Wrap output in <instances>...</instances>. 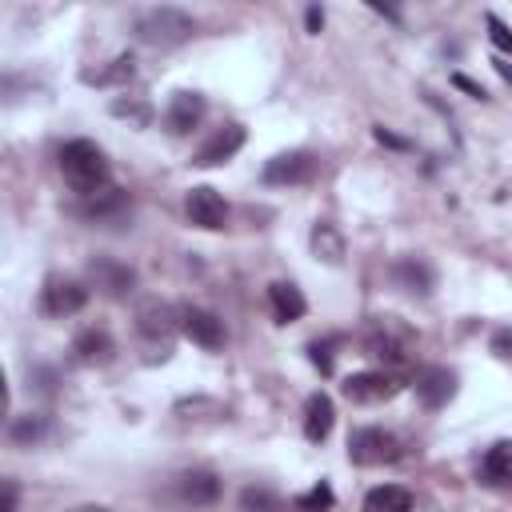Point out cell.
<instances>
[{"mask_svg": "<svg viewBox=\"0 0 512 512\" xmlns=\"http://www.w3.org/2000/svg\"><path fill=\"white\" fill-rule=\"evenodd\" d=\"M268 304H272V316H276L280 324H292V320H300V316L308 312L304 292H300L296 284H288V280L268 284Z\"/></svg>", "mask_w": 512, "mask_h": 512, "instance_id": "cell-20", "label": "cell"}, {"mask_svg": "<svg viewBox=\"0 0 512 512\" xmlns=\"http://www.w3.org/2000/svg\"><path fill=\"white\" fill-rule=\"evenodd\" d=\"M392 280L408 292V296H432V288H436V272H432V264L424 260V256H400L396 264H392Z\"/></svg>", "mask_w": 512, "mask_h": 512, "instance_id": "cell-15", "label": "cell"}, {"mask_svg": "<svg viewBox=\"0 0 512 512\" xmlns=\"http://www.w3.org/2000/svg\"><path fill=\"white\" fill-rule=\"evenodd\" d=\"M240 148H244V124H224V128H216V132L196 148L192 164H196V168H216V164L232 160Z\"/></svg>", "mask_w": 512, "mask_h": 512, "instance_id": "cell-8", "label": "cell"}, {"mask_svg": "<svg viewBox=\"0 0 512 512\" xmlns=\"http://www.w3.org/2000/svg\"><path fill=\"white\" fill-rule=\"evenodd\" d=\"M16 500H20L16 480H4V504H0V512H16Z\"/></svg>", "mask_w": 512, "mask_h": 512, "instance_id": "cell-34", "label": "cell"}, {"mask_svg": "<svg viewBox=\"0 0 512 512\" xmlns=\"http://www.w3.org/2000/svg\"><path fill=\"white\" fill-rule=\"evenodd\" d=\"M136 328H140V336H148V340H168V336L180 328V312H176L172 304H164L160 296H148V300H140V308H136Z\"/></svg>", "mask_w": 512, "mask_h": 512, "instance_id": "cell-12", "label": "cell"}, {"mask_svg": "<svg viewBox=\"0 0 512 512\" xmlns=\"http://www.w3.org/2000/svg\"><path fill=\"white\" fill-rule=\"evenodd\" d=\"M336 504V496H332V488L320 480L312 492H304V496H296V512H328Z\"/></svg>", "mask_w": 512, "mask_h": 512, "instance_id": "cell-28", "label": "cell"}, {"mask_svg": "<svg viewBox=\"0 0 512 512\" xmlns=\"http://www.w3.org/2000/svg\"><path fill=\"white\" fill-rule=\"evenodd\" d=\"M484 24H488V40H492L500 52H512V28H508L496 12H488V16H484Z\"/></svg>", "mask_w": 512, "mask_h": 512, "instance_id": "cell-29", "label": "cell"}, {"mask_svg": "<svg viewBox=\"0 0 512 512\" xmlns=\"http://www.w3.org/2000/svg\"><path fill=\"white\" fill-rule=\"evenodd\" d=\"M40 304H44V312H48V316H72V312H80V308L88 304V288H84L80 280L52 276V280L44 284Z\"/></svg>", "mask_w": 512, "mask_h": 512, "instance_id": "cell-11", "label": "cell"}, {"mask_svg": "<svg viewBox=\"0 0 512 512\" xmlns=\"http://www.w3.org/2000/svg\"><path fill=\"white\" fill-rule=\"evenodd\" d=\"M180 332L192 344L208 348V352L224 348V320L216 312H208V308H180Z\"/></svg>", "mask_w": 512, "mask_h": 512, "instance_id": "cell-10", "label": "cell"}, {"mask_svg": "<svg viewBox=\"0 0 512 512\" xmlns=\"http://www.w3.org/2000/svg\"><path fill=\"white\" fill-rule=\"evenodd\" d=\"M400 388H404L400 376H396V372H384V368L352 372V376L340 384V392H344L352 404H384V400H392Z\"/></svg>", "mask_w": 512, "mask_h": 512, "instance_id": "cell-5", "label": "cell"}, {"mask_svg": "<svg viewBox=\"0 0 512 512\" xmlns=\"http://www.w3.org/2000/svg\"><path fill=\"white\" fill-rule=\"evenodd\" d=\"M364 352L380 364H404L408 352H412V332L400 328L396 320H376L364 336Z\"/></svg>", "mask_w": 512, "mask_h": 512, "instance_id": "cell-4", "label": "cell"}, {"mask_svg": "<svg viewBox=\"0 0 512 512\" xmlns=\"http://www.w3.org/2000/svg\"><path fill=\"white\" fill-rule=\"evenodd\" d=\"M136 76V60L124 52V56H116V60H108L104 68H84L80 72V80L84 84H96V88H116V84H128Z\"/></svg>", "mask_w": 512, "mask_h": 512, "instance_id": "cell-23", "label": "cell"}, {"mask_svg": "<svg viewBox=\"0 0 512 512\" xmlns=\"http://www.w3.org/2000/svg\"><path fill=\"white\" fill-rule=\"evenodd\" d=\"M332 424H336V404H332V396H328V392H312V396L304 400V436H308L312 444H324L328 432H332Z\"/></svg>", "mask_w": 512, "mask_h": 512, "instance_id": "cell-17", "label": "cell"}, {"mask_svg": "<svg viewBox=\"0 0 512 512\" xmlns=\"http://www.w3.org/2000/svg\"><path fill=\"white\" fill-rule=\"evenodd\" d=\"M204 112H208V100L200 92H176L172 104H168V112H164V128L172 136H188L192 128H200Z\"/></svg>", "mask_w": 512, "mask_h": 512, "instance_id": "cell-14", "label": "cell"}, {"mask_svg": "<svg viewBox=\"0 0 512 512\" xmlns=\"http://www.w3.org/2000/svg\"><path fill=\"white\" fill-rule=\"evenodd\" d=\"M188 220L204 232H220L228 224V204L212 184H196L188 192Z\"/></svg>", "mask_w": 512, "mask_h": 512, "instance_id": "cell-7", "label": "cell"}, {"mask_svg": "<svg viewBox=\"0 0 512 512\" xmlns=\"http://www.w3.org/2000/svg\"><path fill=\"white\" fill-rule=\"evenodd\" d=\"M304 24H308V32H320V28H324V8L312 4V8L304 12Z\"/></svg>", "mask_w": 512, "mask_h": 512, "instance_id": "cell-35", "label": "cell"}, {"mask_svg": "<svg viewBox=\"0 0 512 512\" xmlns=\"http://www.w3.org/2000/svg\"><path fill=\"white\" fill-rule=\"evenodd\" d=\"M372 136H376V140H380V144H388V148H400V152H404V148H408V140H400V136H392V132H388V128H380V124H376V128H372Z\"/></svg>", "mask_w": 512, "mask_h": 512, "instance_id": "cell-33", "label": "cell"}, {"mask_svg": "<svg viewBox=\"0 0 512 512\" xmlns=\"http://www.w3.org/2000/svg\"><path fill=\"white\" fill-rule=\"evenodd\" d=\"M72 512H108L104 504H80V508H72Z\"/></svg>", "mask_w": 512, "mask_h": 512, "instance_id": "cell-38", "label": "cell"}, {"mask_svg": "<svg viewBox=\"0 0 512 512\" xmlns=\"http://www.w3.org/2000/svg\"><path fill=\"white\" fill-rule=\"evenodd\" d=\"M112 352H116V340H112L104 328H84V332H76V340H72V356H76L80 364H108Z\"/></svg>", "mask_w": 512, "mask_h": 512, "instance_id": "cell-21", "label": "cell"}, {"mask_svg": "<svg viewBox=\"0 0 512 512\" xmlns=\"http://www.w3.org/2000/svg\"><path fill=\"white\" fill-rule=\"evenodd\" d=\"M416 396L424 408H444L456 396V372L444 364H428L416 372Z\"/></svg>", "mask_w": 512, "mask_h": 512, "instance_id": "cell-13", "label": "cell"}, {"mask_svg": "<svg viewBox=\"0 0 512 512\" xmlns=\"http://www.w3.org/2000/svg\"><path fill=\"white\" fill-rule=\"evenodd\" d=\"M76 216L104 224V228H120L124 220H132V200L120 188H104L96 196H84V204H76Z\"/></svg>", "mask_w": 512, "mask_h": 512, "instance_id": "cell-6", "label": "cell"}, {"mask_svg": "<svg viewBox=\"0 0 512 512\" xmlns=\"http://www.w3.org/2000/svg\"><path fill=\"white\" fill-rule=\"evenodd\" d=\"M492 68H496V76H500V80H504V84H508V88H512V64H508V60H500V56H496V60H492Z\"/></svg>", "mask_w": 512, "mask_h": 512, "instance_id": "cell-36", "label": "cell"}, {"mask_svg": "<svg viewBox=\"0 0 512 512\" xmlns=\"http://www.w3.org/2000/svg\"><path fill=\"white\" fill-rule=\"evenodd\" d=\"M312 252H316V260H324V264H344V232L332 224V220H316L312 224Z\"/></svg>", "mask_w": 512, "mask_h": 512, "instance_id": "cell-22", "label": "cell"}, {"mask_svg": "<svg viewBox=\"0 0 512 512\" xmlns=\"http://www.w3.org/2000/svg\"><path fill=\"white\" fill-rule=\"evenodd\" d=\"M452 84L460 88V92H468V96H476V100H488V92H484V84H476L472 76H464V72H456L452 76Z\"/></svg>", "mask_w": 512, "mask_h": 512, "instance_id": "cell-31", "label": "cell"}, {"mask_svg": "<svg viewBox=\"0 0 512 512\" xmlns=\"http://www.w3.org/2000/svg\"><path fill=\"white\" fill-rule=\"evenodd\" d=\"M132 32H136V40L148 44V48H176V44H184V40L196 32V20H192L188 12L164 4V8L140 12L136 24H132Z\"/></svg>", "mask_w": 512, "mask_h": 512, "instance_id": "cell-2", "label": "cell"}, {"mask_svg": "<svg viewBox=\"0 0 512 512\" xmlns=\"http://www.w3.org/2000/svg\"><path fill=\"white\" fill-rule=\"evenodd\" d=\"M488 348H492L500 360H512V328H496L492 340H488Z\"/></svg>", "mask_w": 512, "mask_h": 512, "instance_id": "cell-30", "label": "cell"}, {"mask_svg": "<svg viewBox=\"0 0 512 512\" xmlns=\"http://www.w3.org/2000/svg\"><path fill=\"white\" fill-rule=\"evenodd\" d=\"M348 460L360 464V468H376V464H392L400 460V440L376 424H364V428H352L348 436Z\"/></svg>", "mask_w": 512, "mask_h": 512, "instance_id": "cell-3", "label": "cell"}, {"mask_svg": "<svg viewBox=\"0 0 512 512\" xmlns=\"http://www.w3.org/2000/svg\"><path fill=\"white\" fill-rule=\"evenodd\" d=\"M176 492H180L188 504H216V500H220V476L208 472V468H188V472H180Z\"/></svg>", "mask_w": 512, "mask_h": 512, "instance_id": "cell-18", "label": "cell"}, {"mask_svg": "<svg viewBox=\"0 0 512 512\" xmlns=\"http://www.w3.org/2000/svg\"><path fill=\"white\" fill-rule=\"evenodd\" d=\"M112 112H116V116H136L140 124L148 120V108H144V104H112Z\"/></svg>", "mask_w": 512, "mask_h": 512, "instance_id": "cell-32", "label": "cell"}, {"mask_svg": "<svg viewBox=\"0 0 512 512\" xmlns=\"http://www.w3.org/2000/svg\"><path fill=\"white\" fill-rule=\"evenodd\" d=\"M44 428H48V420H44L40 412H24V416H12V424H8V440H12L16 448H32V444L44 440Z\"/></svg>", "mask_w": 512, "mask_h": 512, "instance_id": "cell-25", "label": "cell"}, {"mask_svg": "<svg viewBox=\"0 0 512 512\" xmlns=\"http://www.w3.org/2000/svg\"><path fill=\"white\" fill-rule=\"evenodd\" d=\"M360 512H412V492L400 488V484H380L364 496Z\"/></svg>", "mask_w": 512, "mask_h": 512, "instance_id": "cell-24", "label": "cell"}, {"mask_svg": "<svg viewBox=\"0 0 512 512\" xmlns=\"http://www.w3.org/2000/svg\"><path fill=\"white\" fill-rule=\"evenodd\" d=\"M240 512H280V496L264 484H248L240 492Z\"/></svg>", "mask_w": 512, "mask_h": 512, "instance_id": "cell-26", "label": "cell"}, {"mask_svg": "<svg viewBox=\"0 0 512 512\" xmlns=\"http://www.w3.org/2000/svg\"><path fill=\"white\" fill-rule=\"evenodd\" d=\"M372 12H380V16H388V20H400V12H396V8H384V4H372Z\"/></svg>", "mask_w": 512, "mask_h": 512, "instance_id": "cell-37", "label": "cell"}, {"mask_svg": "<svg viewBox=\"0 0 512 512\" xmlns=\"http://www.w3.org/2000/svg\"><path fill=\"white\" fill-rule=\"evenodd\" d=\"M480 480L488 488H512V440H496L480 460Z\"/></svg>", "mask_w": 512, "mask_h": 512, "instance_id": "cell-19", "label": "cell"}, {"mask_svg": "<svg viewBox=\"0 0 512 512\" xmlns=\"http://www.w3.org/2000/svg\"><path fill=\"white\" fill-rule=\"evenodd\" d=\"M60 176L80 196L104 192L108 188V156H104V148L92 144V140H68L60 148Z\"/></svg>", "mask_w": 512, "mask_h": 512, "instance_id": "cell-1", "label": "cell"}, {"mask_svg": "<svg viewBox=\"0 0 512 512\" xmlns=\"http://www.w3.org/2000/svg\"><path fill=\"white\" fill-rule=\"evenodd\" d=\"M316 176V156L312 152H280L264 164V184H308Z\"/></svg>", "mask_w": 512, "mask_h": 512, "instance_id": "cell-9", "label": "cell"}, {"mask_svg": "<svg viewBox=\"0 0 512 512\" xmlns=\"http://www.w3.org/2000/svg\"><path fill=\"white\" fill-rule=\"evenodd\" d=\"M336 344H340V336H328V340H312V344H308V360H312L324 376H332V368H336V352H332Z\"/></svg>", "mask_w": 512, "mask_h": 512, "instance_id": "cell-27", "label": "cell"}, {"mask_svg": "<svg viewBox=\"0 0 512 512\" xmlns=\"http://www.w3.org/2000/svg\"><path fill=\"white\" fill-rule=\"evenodd\" d=\"M88 272H92L96 288H100L104 296H112V300L128 296L132 284H136V272H132L128 264H120V260H108V256H96V260L88 264Z\"/></svg>", "mask_w": 512, "mask_h": 512, "instance_id": "cell-16", "label": "cell"}]
</instances>
